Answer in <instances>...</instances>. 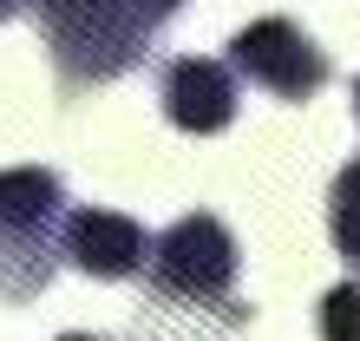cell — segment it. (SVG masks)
<instances>
[{
    "mask_svg": "<svg viewBox=\"0 0 360 341\" xmlns=\"http://www.w3.org/2000/svg\"><path fill=\"white\" fill-rule=\"evenodd\" d=\"M46 33L53 73L66 92L112 85L158 46V33L184 13V0H20Z\"/></svg>",
    "mask_w": 360,
    "mask_h": 341,
    "instance_id": "1",
    "label": "cell"
},
{
    "mask_svg": "<svg viewBox=\"0 0 360 341\" xmlns=\"http://www.w3.org/2000/svg\"><path fill=\"white\" fill-rule=\"evenodd\" d=\"M66 184L46 164L0 170V302H33L59 275Z\"/></svg>",
    "mask_w": 360,
    "mask_h": 341,
    "instance_id": "2",
    "label": "cell"
},
{
    "mask_svg": "<svg viewBox=\"0 0 360 341\" xmlns=\"http://www.w3.org/2000/svg\"><path fill=\"white\" fill-rule=\"evenodd\" d=\"M236 269H243L236 237H229L223 217H210V210L177 217L164 237H151V256H144L151 295L158 302H184V309H229Z\"/></svg>",
    "mask_w": 360,
    "mask_h": 341,
    "instance_id": "3",
    "label": "cell"
},
{
    "mask_svg": "<svg viewBox=\"0 0 360 341\" xmlns=\"http://www.w3.org/2000/svg\"><path fill=\"white\" fill-rule=\"evenodd\" d=\"M229 73L262 85L275 99H314L328 85V53L295 27V20L269 13V20H249V27L229 39Z\"/></svg>",
    "mask_w": 360,
    "mask_h": 341,
    "instance_id": "4",
    "label": "cell"
},
{
    "mask_svg": "<svg viewBox=\"0 0 360 341\" xmlns=\"http://www.w3.org/2000/svg\"><path fill=\"white\" fill-rule=\"evenodd\" d=\"M144 256H151V237H144V223L124 217V210L79 204V210H66V223H59V263L86 269V275H98V283L138 275Z\"/></svg>",
    "mask_w": 360,
    "mask_h": 341,
    "instance_id": "5",
    "label": "cell"
},
{
    "mask_svg": "<svg viewBox=\"0 0 360 341\" xmlns=\"http://www.w3.org/2000/svg\"><path fill=\"white\" fill-rule=\"evenodd\" d=\"M158 99H164V118L177 125L190 138H210L223 132L229 118H236V73L223 66V59H203V53H184V59H164L158 73Z\"/></svg>",
    "mask_w": 360,
    "mask_h": 341,
    "instance_id": "6",
    "label": "cell"
},
{
    "mask_svg": "<svg viewBox=\"0 0 360 341\" xmlns=\"http://www.w3.org/2000/svg\"><path fill=\"white\" fill-rule=\"evenodd\" d=\"M328 237L341 249V263L360 275V158H347L334 190H328Z\"/></svg>",
    "mask_w": 360,
    "mask_h": 341,
    "instance_id": "7",
    "label": "cell"
},
{
    "mask_svg": "<svg viewBox=\"0 0 360 341\" xmlns=\"http://www.w3.org/2000/svg\"><path fill=\"white\" fill-rule=\"evenodd\" d=\"M314 328L321 341H360V283H334L314 309Z\"/></svg>",
    "mask_w": 360,
    "mask_h": 341,
    "instance_id": "8",
    "label": "cell"
},
{
    "mask_svg": "<svg viewBox=\"0 0 360 341\" xmlns=\"http://www.w3.org/2000/svg\"><path fill=\"white\" fill-rule=\"evenodd\" d=\"M20 13V0H0V27H7V20Z\"/></svg>",
    "mask_w": 360,
    "mask_h": 341,
    "instance_id": "9",
    "label": "cell"
},
{
    "mask_svg": "<svg viewBox=\"0 0 360 341\" xmlns=\"http://www.w3.org/2000/svg\"><path fill=\"white\" fill-rule=\"evenodd\" d=\"M59 341H105V335H59Z\"/></svg>",
    "mask_w": 360,
    "mask_h": 341,
    "instance_id": "10",
    "label": "cell"
},
{
    "mask_svg": "<svg viewBox=\"0 0 360 341\" xmlns=\"http://www.w3.org/2000/svg\"><path fill=\"white\" fill-rule=\"evenodd\" d=\"M354 118H360V79H354Z\"/></svg>",
    "mask_w": 360,
    "mask_h": 341,
    "instance_id": "11",
    "label": "cell"
}]
</instances>
